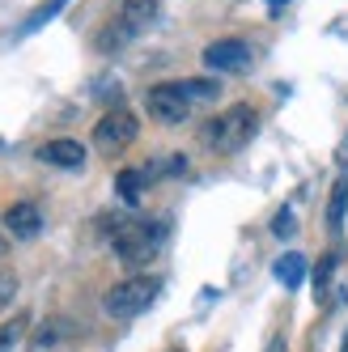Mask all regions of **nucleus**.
Listing matches in <instances>:
<instances>
[{
  "label": "nucleus",
  "mask_w": 348,
  "mask_h": 352,
  "mask_svg": "<svg viewBox=\"0 0 348 352\" xmlns=\"http://www.w3.org/2000/svg\"><path fill=\"white\" fill-rule=\"evenodd\" d=\"M39 162L77 170V166H85V144L81 140H47V144H39Z\"/></svg>",
  "instance_id": "6e6552de"
},
{
  "label": "nucleus",
  "mask_w": 348,
  "mask_h": 352,
  "mask_svg": "<svg viewBox=\"0 0 348 352\" xmlns=\"http://www.w3.org/2000/svg\"><path fill=\"white\" fill-rule=\"evenodd\" d=\"M293 230H297V217H293V208L285 204V208H281L276 217H272V234H276V238H289Z\"/></svg>",
  "instance_id": "a211bd4d"
},
{
  "label": "nucleus",
  "mask_w": 348,
  "mask_h": 352,
  "mask_svg": "<svg viewBox=\"0 0 348 352\" xmlns=\"http://www.w3.org/2000/svg\"><path fill=\"white\" fill-rule=\"evenodd\" d=\"M26 331H30V318L26 314H17L13 322H0V352H13L21 340H26Z\"/></svg>",
  "instance_id": "2eb2a0df"
},
{
  "label": "nucleus",
  "mask_w": 348,
  "mask_h": 352,
  "mask_svg": "<svg viewBox=\"0 0 348 352\" xmlns=\"http://www.w3.org/2000/svg\"><path fill=\"white\" fill-rule=\"evenodd\" d=\"M0 225H5V234H9V238L30 242V238L43 234V212H39V204H26V199H21V204H9V208H5Z\"/></svg>",
  "instance_id": "0eeeda50"
},
{
  "label": "nucleus",
  "mask_w": 348,
  "mask_h": 352,
  "mask_svg": "<svg viewBox=\"0 0 348 352\" xmlns=\"http://www.w3.org/2000/svg\"><path fill=\"white\" fill-rule=\"evenodd\" d=\"M115 187H119V199L140 204V195H144V170H119L115 174Z\"/></svg>",
  "instance_id": "4468645a"
},
{
  "label": "nucleus",
  "mask_w": 348,
  "mask_h": 352,
  "mask_svg": "<svg viewBox=\"0 0 348 352\" xmlns=\"http://www.w3.org/2000/svg\"><path fill=\"white\" fill-rule=\"evenodd\" d=\"M144 107H149V115H153L157 123H166V128H179V123H187L191 119V102L183 98V89L179 85H153L144 94Z\"/></svg>",
  "instance_id": "39448f33"
},
{
  "label": "nucleus",
  "mask_w": 348,
  "mask_h": 352,
  "mask_svg": "<svg viewBox=\"0 0 348 352\" xmlns=\"http://www.w3.org/2000/svg\"><path fill=\"white\" fill-rule=\"evenodd\" d=\"M336 166H340V170H348V136H344V140H340V148H336Z\"/></svg>",
  "instance_id": "aec40b11"
},
{
  "label": "nucleus",
  "mask_w": 348,
  "mask_h": 352,
  "mask_svg": "<svg viewBox=\"0 0 348 352\" xmlns=\"http://www.w3.org/2000/svg\"><path fill=\"white\" fill-rule=\"evenodd\" d=\"M0 255H5V238H0Z\"/></svg>",
  "instance_id": "5701e85b"
},
{
  "label": "nucleus",
  "mask_w": 348,
  "mask_h": 352,
  "mask_svg": "<svg viewBox=\"0 0 348 352\" xmlns=\"http://www.w3.org/2000/svg\"><path fill=\"white\" fill-rule=\"evenodd\" d=\"M306 255H297V250H289V255H281L276 259V267H272V276H276V285L281 289H297V285H302L306 280Z\"/></svg>",
  "instance_id": "9b49d317"
},
{
  "label": "nucleus",
  "mask_w": 348,
  "mask_h": 352,
  "mask_svg": "<svg viewBox=\"0 0 348 352\" xmlns=\"http://www.w3.org/2000/svg\"><path fill=\"white\" fill-rule=\"evenodd\" d=\"M251 43H242V38H217L204 47V64L213 72H246L251 68Z\"/></svg>",
  "instance_id": "423d86ee"
},
{
  "label": "nucleus",
  "mask_w": 348,
  "mask_h": 352,
  "mask_svg": "<svg viewBox=\"0 0 348 352\" xmlns=\"http://www.w3.org/2000/svg\"><path fill=\"white\" fill-rule=\"evenodd\" d=\"M268 5H272V9H281V5H285V0H268Z\"/></svg>",
  "instance_id": "4be33fe9"
},
{
  "label": "nucleus",
  "mask_w": 348,
  "mask_h": 352,
  "mask_svg": "<svg viewBox=\"0 0 348 352\" xmlns=\"http://www.w3.org/2000/svg\"><path fill=\"white\" fill-rule=\"evenodd\" d=\"M255 132H259V111H255L251 102H234V107L221 111L217 119L204 123L200 140L213 148V153H238V148L251 144Z\"/></svg>",
  "instance_id": "f257e3e1"
},
{
  "label": "nucleus",
  "mask_w": 348,
  "mask_h": 352,
  "mask_svg": "<svg viewBox=\"0 0 348 352\" xmlns=\"http://www.w3.org/2000/svg\"><path fill=\"white\" fill-rule=\"evenodd\" d=\"M268 352H289V348H285V336H272V344H268Z\"/></svg>",
  "instance_id": "412c9836"
},
{
  "label": "nucleus",
  "mask_w": 348,
  "mask_h": 352,
  "mask_svg": "<svg viewBox=\"0 0 348 352\" xmlns=\"http://www.w3.org/2000/svg\"><path fill=\"white\" fill-rule=\"evenodd\" d=\"M153 297H157V280H153V276H128V280H119L115 289H107L102 310L123 322V318L144 314L149 306H153Z\"/></svg>",
  "instance_id": "7ed1b4c3"
},
{
  "label": "nucleus",
  "mask_w": 348,
  "mask_h": 352,
  "mask_svg": "<svg viewBox=\"0 0 348 352\" xmlns=\"http://www.w3.org/2000/svg\"><path fill=\"white\" fill-rule=\"evenodd\" d=\"M140 136V119L128 111V107H115L107 111L102 119L94 123V144H98V153H123L132 140Z\"/></svg>",
  "instance_id": "20e7f679"
},
{
  "label": "nucleus",
  "mask_w": 348,
  "mask_h": 352,
  "mask_svg": "<svg viewBox=\"0 0 348 352\" xmlns=\"http://www.w3.org/2000/svg\"><path fill=\"white\" fill-rule=\"evenodd\" d=\"M331 276H336V255H323L318 267H314V297L318 301H327V285H331Z\"/></svg>",
  "instance_id": "f3484780"
},
{
  "label": "nucleus",
  "mask_w": 348,
  "mask_h": 352,
  "mask_svg": "<svg viewBox=\"0 0 348 352\" xmlns=\"http://www.w3.org/2000/svg\"><path fill=\"white\" fill-rule=\"evenodd\" d=\"M344 212H348V174L331 183L327 212H323V225H327V234H340V230H344Z\"/></svg>",
  "instance_id": "9d476101"
},
{
  "label": "nucleus",
  "mask_w": 348,
  "mask_h": 352,
  "mask_svg": "<svg viewBox=\"0 0 348 352\" xmlns=\"http://www.w3.org/2000/svg\"><path fill=\"white\" fill-rule=\"evenodd\" d=\"M119 21L128 26L132 34L149 30L157 21V0H123V9H119Z\"/></svg>",
  "instance_id": "1a4fd4ad"
},
{
  "label": "nucleus",
  "mask_w": 348,
  "mask_h": 352,
  "mask_svg": "<svg viewBox=\"0 0 348 352\" xmlns=\"http://www.w3.org/2000/svg\"><path fill=\"white\" fill-rule=\"evenodd\" d=\"M64 5H68V0H43V5H39L30 17H26V26H21V34H34V30H43V26H47V21H52V17H56Z\"/></svg>",
  "instance_id": "dca6fc26"
},
{
  "label": "nucleus",
  "mask_w": 348,
  "mask_h": 352,
  "mask_svg": "<svg viewBox=\"0 0 348 352\" xmlns=\"http://www.w3.org/2000/svg\"><path fill=\"white\" fill-rule=\"evenodd\" d=\"M174 85L183 89L187 102H217V98H221V85L213 77H191V81H174Z\"/></svg>",
  "instance_id": "ddd939ff"
},
{
  "label": "nucleus",
  "mask_w": 348,
  "mask_h": 352,
  "mask_svg": "<svg viewBox=\"0 0 348 352\" xmlns=\"http://www.w3.org/2000/svg\"><path fill=\"white\" fill-rule=\"evenodd\" d=\"M111 246H115V259H119L123 267H144L149 259H157L162 225H149V221H119Z\"/></svg>",
  "instance_id": "f03ea898"
},
{
  "label": "nucleus",
  "mask_w": 348,
  "mask_h": 352,
  "mask_svg": "<svg viewBox=\"0 0 348 352\" xmlns=\"http://www.w3.org/2000/svg\"><path fill=\"white\" fill-rule=\"evenodd\" d=\"M13 297H17V276L9 267H0V310L13 306Z\"/></svg>",
  "instance_id": "6ab92c4d"
},
{
  "label": "nucleus",
  "mask_w": 348,
  "mask_h": 352,
  "mask_svg": "<svg viewBox=\"0 0 348 352\" xmlns=\"http://www.w3.org/2000/svg\"><path fill=\"white\" fill-rule=\"evenodd\" d=\"M72 336V327H68V318H47L39 331H34V344H30V352H56L64 340Z\"/></svg>",
  "instance_id": "f8f14e48"
},
{
  "label": "nucleus",
  "mask_w": 348,
  "mask_h": 352,
  "mask_svg": "<svg viewBox=\"0 0 348 352\" xmlns=\"http://www.w3.org/2000/svg\"><path fill=\"white\" fill-rule=\"evenodd\" d=\"M170 352H183V348H170Z\"/></svg>",
  "instance_id": "b1692460"
}]
</instances>
